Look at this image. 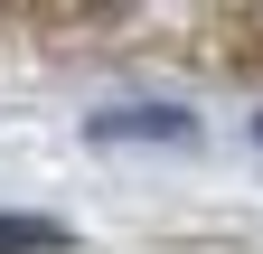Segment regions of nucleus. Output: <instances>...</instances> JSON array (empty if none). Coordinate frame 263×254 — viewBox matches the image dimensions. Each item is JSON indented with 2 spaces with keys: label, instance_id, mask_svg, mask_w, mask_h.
Masks as SVG:
<instances>
[{
  "label": "nucleus",
  "instance_id": "nucleus-1",
  "mask_svg": "<svg viewBox=\"0 0 263 254\" xmlns=\"http://www.w3.org/2000/svg\"><path fill=\"white\" fill-rule=\"evenodd\" d=\"M66 226L57 216H0V254H57Z\"/></svg>",
  "mask_w": 263,
  "mask_h": 254
}]
</instances>
